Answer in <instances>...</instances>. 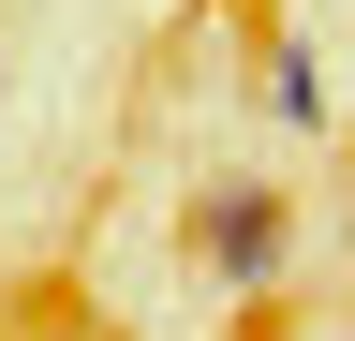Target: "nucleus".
Returning <instances> with one entry per match:
<instances>
[{
	"label": "nucleus",
	"mask_w": 355,
	"mask_h": 341,
	"mask_svg": "<svg viewBox=\"0 0 355 341\" xmlns=\"http://www.w3.org/2000/svg\"><path fill=\"white\" fill-rule=\"evenodd\" d=\"M282 252H296V208H282V193H222V208H207V267L237 282V297L282 282Z\"/></svg>",
	"instance_id": "f257e3e1"
},
{
	"label": "nucleus",
	"mask_w": 355,
	"mask_h": 341,
	"mask_svg": "<svg viewBox=\"0 0 355 341\" xmlns=\"http://www.w3.org/2000/svg\"><path fill=\"white\" fill-rule=\"evenodd\" d=\"M266 119H296V134H326V60H311V45H282V60H266Z\"/></svg>",
	"instance_id": "f03ea898"
}]
</instances>
